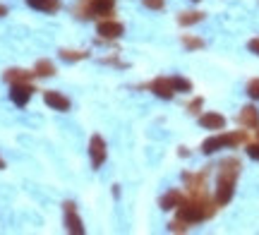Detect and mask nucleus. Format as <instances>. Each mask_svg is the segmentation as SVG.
Instances as JSON below:
<instances>
[{"mask_svg": "<svg viewBox=\"0 0 259 235\" xmlns=\"http://www.w3.org/2000/svg\"><path fill=\"white\" fill-rule=\"evenodd\" d=\"M199 108H202V99H194L192 104L187 106V111H190V113H199Z\"/></svg>", "mask_w": 259, "mask_h": 235, "instance_id": "26", "label": "nucleus"}, {"mask_svg": "<svg viewBox=\"0 0 259 235\" xmlns=\"http://www.w3.org/2000/svg\"><path fill=\"white\" fill-rule=\"evenodd\" d=\"M247 156H250V159H254V161H259V142H254V144H250V147H247Z\"/></svg>", "mask_w": 259, "mask_h": 235, "instance_id": "24", "label": "nucleus"}, {"mask_svg": "<svg viewBox=\"0 0 259 235\" xmlns=\"http://www.w3.org/2000/svg\"><path fill=\"white\" fill-rule=\"evenodd\" d=\"M122 24L120 22H115V19H103L101 24H99V34H101L103 38H118L122 36Z\"/></svg>", "mask_w": 259, "mask_h": 235, "instance_id": "10", "label": "nucleus"}, {"mask_svg": "<svg viewBox=\"0 0 259 235\" xmlns=\"http://www.w3.org/2000/svg\"><path fill=\"white\" fill-rule=\"evenodd\" d=\"M29 77H31V72H24V70H8V72H5V82L19 84V82H27Z\"/></svg>", "mask_w": 259, "mask_h": 235, "instance_id": "17", "label": "nucleus"}, {"mask_svg": "<svg viewBox=\"0 0 259 235\" xmlns=\"http://www.w3.org/2000/svg\"><path fill=\"white\" fill-rule=\"evenodd\" d=\"M170 82H173V89H176V91H190V89H192L190 79H185V77H170Z\"/></svg>", "mask_w": 259, "mask_h": 235, "instance_id": "19", "label": "nucleus"}, {"mask_svg": "<svg viewBox=\"0 0 259 235\" xmlns=\"http://www.w3.org/2000/svg\"><path fill=\"white\" fill-rule=\"evenodd\" d=\"M247 94H250L252 99H257V101H259V79H252L250 84H247Z\"/></svg>", "mask_w": 259, "mask_h": 235, "instance_id": "22", "label": "nucleus"}, {"mask_svg": "<svg viewBox=\"0 0 259 235\" xmlns=\"http://www.w3.org/2000/svg\"><path fill=\"white\" fill-rule=\"evenodd\" d=\"M44 101H46L51 108H56V111H67V108H70V101H67L63 94H58V91H46V94H44Z\"/></svg>", "mask_w": 259, "mask_h": 235, "instance_id": "12", "label": "nucleus"}, {"mask_svg": "<svg viewBox=\"0 0 259 235\" xmlns=\"http://www.w3.org/2000/svg\"><path fill=\"white\" fill-rule=\"evenodd\" d=\"M34 75H38V77H51V75H56V65H53L51 60H38L36 67H34Z\"/></svg>", "mask_w": 259, "mask_h": 235, "instance_id": "16", "label": "nucleus"}, {"mask_svg": "<svg viewBox=\"0 0 259 235\" xmlns=\"http://www.w3.org/2000/svg\"><path fill=\"white\" fill-rule=\"evenodd\" d=\"M250 51L259 56V38H252V41H250Z\"/></svg>", "mask_w": 259, "mask_h": 235, "instance_id": "27", "label": "nucleus"}, {"mask_svg": "<svg viewBox=\"0 0 259 235\" xmlns=\"http://www.w3.org/2000/svg\"><path fill=\"white\" fill-rule=\"evenodd\" d=\"M183 204V192H178V190H170L168 195H163L161 197V209H176V207H180Z\"/></svg>", "mask_w": 259, "mask_h": 235, "instance_id": "14", "label": "nucleus"}, {"mask_svg": "<svg viewBox=\"0 0 259 235\" xmlns=\"http://www.w3.org/2000/svg\"><path fill=\"white\" fill-rule=\"evenodd\" d=\"M144 5H147L149 10H161L163 8V0H144Z\"/></svg>", "mask_w": 259, "mask_h": 235, "instance_id": "25", "label": "nucleus"}, {"mask_svg": "<svg viewBox=\"0 0 259 235\" xmlns=\"http://www.w3.org/2000/svg\"><path fill=\"white\" fill-rule=\"evenodd\" d=\"M170 230H173V233H183V230H187L185 221H183V218H178V221H173V223H170Z\"/></svg>", "mask_w": 259, "mask_h": 235, "instance_id": "23", "label": "nucleus"}, {"mask_svg": "<svg viewBox=\"0 0 259 235\" xmlns=\"http://www.w3.org/2000/svg\"><path fill=\"white\" fill-rule=\"evenodd\" d=\"M183 43H185L187 48H202L204 46V41L197 36H183Z\"/></svg>", "mask_w": 259, "mask_h": 235, "instance_id": "21", "label": "nucleus"}, {"mask_svg": "<svg viewBox=\"0 0 259 235\" xmlns=\"http://www.w3.org/2000/svg\"><path fill=\"white\" fill-rule=\"evenodd\" d=\"M77 12H87L84 17H99V15H113V0H92L89 8H79Z\"/></svg>", "mask_w": 259, "mask_h": 235, "instance_id": "6", "label": "nucleus"}, {"mask_svg": "<svg viewBox=\"0 0 259 235\" xmlns=\"http://www.w3.org/2000/svg\"><path fill=\"white\" fill-rule=\"evenodd\" d=\"M242 142H247V132H226V134H216V137H209V139L202 144L204 154H213L219 149H226V147H238Z\"/></svg>", "mask_w": 259, "mask_h": 235, "instance_id": "3", "label": "nucleus"}, {"mask_svg": "<svg viewBox=\"0 0 259 235\" xmlns=\"http://www.w3.org/2000/svg\"><path fill=\"white\" fill-rule=\"evenodd\" d=\"M240 125L242 127H257L259 125V111L254 106H245L240 111Z\"/></svg>", "mask_w": 259, "mask_h": 235, "instance_id": "13", "label": "nucleus"}, {"mask_svg": "<svg viewBox=\"0 0 259 235\" xmlns=\"http://www.w3.org/2000/svg\"><path fill=\"white\" fill-rule=\"evenodd\" d=\"M151 91H154L156 96H161V99H173V94H176L173 82H170L168 77H158V79H154V82H151Z\"/></svg>", "mask_w": 259, "mask_h": 235, "instance_id": "9", "label": "nucleus"}, {"mask_svg": "<svg viewBox=\"0 0 259 235\" xmlns=\"http://www.w3.org/2000/svg\"><path fill=\"white\" fill-rule=\"evenodd\" d=\"M0 15H5V8H3V5H0Z\"/></svg>", "mask_w": 259, "mask_h": 235, "instance_id": "29", "label": "nucleus"}, {"mask_svg": "<svg viewBox=\"0 0 259 235\" xmlns=\"http://www.w3.org/2000/svg\"><path fill=\"white\" fill-rule=\"evenodd\" d=\"M204 19V12H183L178 22L183 24V27H190V24H197V22H202Z\"/></svg>", "mask_w": 259, "mask_h": 235, "instance_id": "18", "label": "nucleus"}, {"mask_svg": "<svg viewBox=\"0 0 259 235\" xmlns=\"http://www.w3.org/2000/svg\"><path fill=\"white\" fill-rule=\"evenodd\" d=\"M27 5L34 10H44V12H58L60 10L58 0H27Z\"/></svg>", "mask_w": 259, "mask_h": 235, "instance_id": "15", "label": "nucleus"}, {"mask_svg": "<svg viewBox=\"0 0 259 235\" xmlns=\"http://www.w3.org/2000/svg\"><path fill=\"white\" fill-rule=\"evenodd\" d=\"M204 180H206V173H185V182H187V190L192 197H204Z\"/></svg>", "mask_w": 259, "mask_h": 235, "instance_id": "8", "label": "nucleus"}, {"mask_svg": "<svg viewBox=\"0 0 259 235\" xmlns=\"http://www.w3.org/2000/svg\"><path fill=\"white\" fill-rule=\"evenodd\" d=\"M89 154H92L94 168H101V163L106 161V142H103V137L94 134L92 142H89Z\"/></svg>", "mask_w": 259, "mask_h": 235, "instance_id": "4", "label": "nucleus"}, {"mask_svg": "<svg viewBox=\"0 0 259 235\" xmlns=\"http://www.w3.org/2000/svg\"><path fill=\"white\" fill-rule=\"evenodd\" d=\"M199 125L206 127V130H223V127H226V118L219 113H204L202 118H199Z\"/></svg>", "mask_w": 259, "mask_h": 235, "instance_id": "11", "label": "nucleus"}, {"mask_svg": "<svg viewBox=\"0 0 259 235\" xmlns=\"http://www.w3.org/2000/svg\"><path fill=\"white\" fill-rule=\"evenodd\" d=\"M240 175V161L226 159L219 166V182H216V204H228L233 199L235 180Z\"/></svg>", "mask_w": 259, "mask_h": 235, "instance_id": "1", "label": "nucleus"}, {"mask_svg": "<svg viewBox=\"0 0 259 235\" xmlns=\"http://www.w3.org/2000/svg\"><path fill=\"white\" fill-rule=\"evenodd\" d=\"M31 94H34V89H31V84H27V82H19V84H12V91H10V99L15 101L17 106H24L31 99Z\"/></svg>", "mask_w": 259, "mask_h": 235, "instance_id": "7", "label": "nucleus"}, {"mask_svg": "<svg viewBox=\"0 0 259 235\" xmlns=\"http://www.w3.org/2000/svg\"><path fill=\"white\" fill-rule=\"evenodd\" d=\"M0 168H5V161H3V159H0Z\"/></svg>", "mask_w": 259, "mask_h": 235, "instance_id": "28", "label": "nucleus"}, {"mask_svg": "<svg viewBox=\"0 0 259 235\" xmlns=\"http://www.w3.org/2000/svg\"><path fill=\"white\" fill-rule=\"evenodd\" d=\"M60 58L63 60H84L87 58V51H60Z\"/></svg>", "mask_w": 259, "mask_h": 235, "instance_id": "20", "label": "nucleus"}, {"mask_svg": "<svg viewBox=\"0 0 259 235\" xmlns=\"http://www.w3.org/2000/svg\"><path fill=\"white\" fill-rule=\"evenodd\" d=\"M213 211L216 207L206 197H192V202H183L178 207V218H183L185 223H199L204 218L213 216Z\"/></svg>", "mask_w": 259, "mask_h": 235, "instance_id": "2", "label": "nucleus"}, {"mask_svg": "<svg viewBox=\"0 0 259 235\" xmlns=\"http://www.w3.org/2000/svg\"><path fill=\"white\" fill-rule=\"evenodd\" d=\"M65 226H67L70 233H77V235L84 233V226H82V221H79V216H77V209H74L72 202L65 204Z\"/></svg>", "mask_w": 259, "mask_h": 235, "instance_id": "5", "label": "nucleus"}]
</instances>
